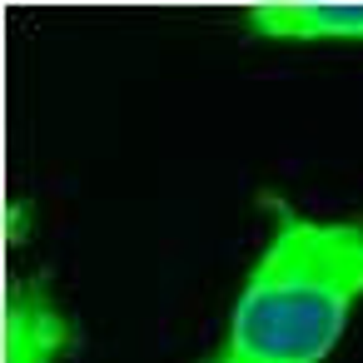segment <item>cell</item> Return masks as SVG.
Instances as JSON below:
<instances>
[{"label":"cell","mask_w":363,"mask_h":363,"mask_svg":"<svg viewBox=\"0 0 363 363\" xmlns=\"http://www.w3.org/2000/svg\"><path fill=\"white\" fill-rule=\"evenodd\" d=\"M269 234L204 363H323L363 298V219H313L264 194Z\"/></svg>","instance_id":"6da1fadb"},{"label":"cell","mask_w":363,"mask_h":363,"mask_svg":"<svg viewBox=\"0 0 363 363\" xmlns=\"http://www.w3.org/2000/svg\"><path fill=\"white\" fill-rule=\"evenodd\" d=\"M70 343H75V328L60 313V303L30 279L11 284V294H6V363H55Z\"/></svg>","instance_id":"7a4b0ae2"},{"label":"cell","mask_w":363,"mask_h":363,"mask_svg":"<svg viewBox=\"0 0 363 363\" xmlns=\"http://www.w3.org/2000/svg\"><path fill=\"white\" fill-rule=\"evenodd\" d=\"M239 26L254 40H298V45L358 40L363 45V6H249L239 11Z\"/></svg>","instance_id":"3957f363"}]
</instances>
